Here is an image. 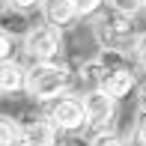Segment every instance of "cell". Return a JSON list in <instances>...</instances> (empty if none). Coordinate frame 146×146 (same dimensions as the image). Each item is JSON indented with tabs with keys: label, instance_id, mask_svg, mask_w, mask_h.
I'll use <instances>...</instances> for the list:
<instances>
[{
	"label": "cell",
	"instance_id": "1",
	"mask_svg": "<svg viewBox=\"0 0 146 146\" xmlns=\"http://www.w3.org/2000/svg\"><path fill=\"white\" fill-rule=\"evenodd\" d=\"M69 87H72V72H69L66 63L45 60V63H33L27 69V87H24V92L33 102L51 104L60 96H69Z\"/></svg>",
	"mask_w": 146,
	"mask_h": 146
},
{
	"label": "cell",
	"instance_id": "2",
	"mask_svg": "<svg viewBox=\"0 0 146 146\" xmlns=\"http://www.w3.org/2000/svg\"><path fill=\"white\" fill-rule=\"evenodd\" d=\"M98 39V48H122V51H134L137 33H134V15L119 12L110 6V12H102L98 21L92 24Z\"/></svg>",
	"mask_w": 146,
	"mask_h": 146
},
{
	"label": "cell",
	"instance_id": "3",
	"mask_svg": "<svg viewBox=\"0 0 146 146\" xmlns=\"http://www.w3.org/2000/svg\"><path fill=\"white\" fill-rule=\"evenodd\" d=\"M21 51L33 60V63L57 60L63 54V27H54V24H48V21L30 27V33L21 42Z\"/></svg>",
	"mask_w": 146,
	"mask_h": 146
},
{
	"label": "cell",
	"instance_id": "4",
	"mask_svg": "<svg viewBox=\"0 0 146 146\" xmlns=\"http://www.w3.org/2000/svg\"><path fill=\"white\" fill-rule=\"evenodd\" d=\"M48 119L57 125L60 131H66V134H75V131H84L90 125L87 119V108H84V102L78 96H60L57 102H51L48 108Z\"/></svg>",
	"mask_w": 146,
	"mask_h": 146
},
{
	"label": "cell",
	"instance_id": "5",
	"mask_svg": "<svg viewBox=\"0 0 146 146\" xmlns=\"http://www.w3.org/2000/svg\"><path fill=\"white\" fill-rule=\"evenodd\" d=\"M81 102H84V108H87L90 125L110 128V122H113V116H116V98L113 96H108L104 90H84Z\"/></svg>",
	"mask_w": 146,
	"mask_h": 146
},
{
	"label": "cell",
	"instance_id": "6",
	"mask_svg": "<svg viewBox=\"0 0 146 146\" xmlns=\"http://www.w3.org/2000/svg\"><path fill=\"white\" fill-rule=\"evenodd\" d=\"M57 134H60L57 125L48 116H39V119L24 122L21 137L15 140V146H57Z\"/></svg>",
	"mask_w": 146,
	"mask_h": 146
},
{
	"label": "cell",
	"instance_id": "7",
	"mask_svg": "<svg viewBox=\"0 0 146 146\" xmlns=\"http://www.w3.org/2000/svg\"><path fill=\"white\" fill-rule=\"evenodd\" d=\"M98 60L104 63L108 72H140V57L134 51H122V48H98Z\"/></svg>",
	"mask_w": 146,
	"mask_h": 146
},
{
	"label": "cell",
	"instance_id": "8",
	"mask_svg": "<svg viewBox=\"0 0 146 146\" xmlns=\"http://www.w3.org/2000/svg\"><path fill=\"white\" fill-rule=\"evenodd\" d=\"M24 87H27V69L15 63V57L0 60V92L12 96V92H21Z\"/></svg>",
	"mask_w": 146,
	"mask_h": 146
},
{
	"label": "cell",
	"instance_id": "9",
	"mask_svg": "<svg viewBox=\"0 0 146 146\" xmlns=\"http://www.w3.org/2000/svg\"><path fill=\"white\" fill-rule=\"evenodd\" d=\"M102 90L108 92V96H113L116 102H122V98H128L131 92L137 90V75L134 72H108Z\"/></svg>",
	"mask_w": 146,
	"mask_h": 146
},
{
	"label": "cell",
	"instance_id": "10",
	"mask_svg": "<svg viewBox=\"0 0 146 146\" xmlns=\"http://www.w3.org/2000/svg\"><path fill=\"white\" fill-rule=\"evenodd\" d=\"M42 15H45L48 24L66 30L78 18V12H75V3H72V0H42Z\"/></svg>",
	"mask_w": 146,
	"mask_h": 146
},
{
	"label": "cell",
	"instance_id": "11",
	"mask_svg": "<svg viewBox=\"0 0 146 146\" xmlns=\"http://www.w3.org/2000/svg\"><path fill=\"white\" fill-rule=\"evenodd\" d=\"M104 75H108V69H104V63L98 57L84 60V63L78 66V81L84 84V90H102Z\"/></svg>",
	"mask_w": 146,
	"mask_h": 146
},
{
	"label": "cell",
	"instance_id": "12",
	"mask_svg": "<svg viewBox=\"0 0 146 146\" xmlns=\"http://www.w3.org/2000/svg\"><path fill=\"white\" fill-rule=\"evenodd\" d=\"M0 27H3L6 33H12V36H21V39H24V36L30 33L27 12H24V9H12V6H9V9L0 15Z\"/></svg>",
	"mask_w": 146,
	"mask_h": 146
},
{
	"label": "cell",
	"instance_id": "13",
	"mask_svg": "<svg viewBox=\"0 0 146 146\" xmlns=\"http://www.w3.org/2000/svg\"><path fill=\"white\" fill-rule=\"evenodd\" d=\"M21 128L24 125L18 122L15 116L0 113V146H15V140L21 137Z\"/></svg>",
	"mask_w": 146,
	"mask_h": 146
},
{
	"label": "cell",
	"instance_id": "14",
	"mask_svg": "<svg viewBox=\"0 0 146 146\" xmlns=\"http://www.w3.org/2000/svg\"><path fill=\"white\" fill-rule=\"evenodd\" d=\"M87 146H128V143H125V137L116 134V131H110V128H98L96 134L90 137Z\"/></svg>",
	"mask_w": 146,
	"mask_h": 146
},
{
	"label": "cell",
	"instance_id": "15",
	"mask_svg": "<svg viewBox=\"0 0 146 146\" xmlns=\"http://www.w3.org/2000/svg\"><path fill=\"white\" fill-rule=\"evenodd\" d=\"M72 3H75L78 18H81V21H87V18L102 15V6H104V0H72Z\"/></svg>",
	"mask_w": 146,
	"mask_h": 146
},
{
	"label": "cell",
	"instance_id": "16",
	"mask_svg": "<svg viewBox=\"0 0 146 146\" xmlns=\"http://www.w3.org/2000/svg\"><path fill=\"white\" fill-rule=\"evenodd\" d=\"M12 51H15V36L0 27V60H12Z\"/></svg>",
	"mask_w": 146,
	"mask_h": 146
},
{
	"label": "cell",
	"instance_id": "17",
	"mask_svg": "<svg viewBox=\"0 0 146 146\" xmlns=\"http://www.w3.org/2000/svg\"><path fill=\"white\" fill-rule=\"evenodd\" d=\"M110 6L119 12H128V15H137L140 12V0H110Z\"/></svg>",
	"mask_w": 146,
	"mask_h": 146
},
{
	"label": "cell",
	"instance_id": "18",
	"mask_svg": "<svg viewBox=\"0 0 146 146\" xmlns=\"http://www.w3.org/2000/svg\"><path fill=\"white\" fill-rule=\"evenodd\" d=\"M134 140L146 146V110H140L137 113V122H134Z\"/></svg>",
	"mask_w": 146,
	"mask_h": 146
},
{
	"label": "cell",
	"instance_id": "19",
	"mask_svg": "<svg viewBox=\"0 0 146 146\" xmlns=\"http://www.w3.org/2000/svg\"><path fill=\"white\" fill-rule=\"evenodd\" d=\"M134 54L140 57V63H146V30L137 36V42H134Z\"/></svg>",
	"mask_w": 146,
	"mask_h": 146
},
{
	"label": "cell",
	"instance_id": "20",
	"mask_svg": "<svg viewBox=\"0 0 146 146\" xmlns=\"http://www.w3.org/2000/svg\"><path fill=\"white\" fill-rule=\"evenodd\" d=\"M12 3V9H24V12H30L33 6H42V0H9Z\"/></svg>",
	"mask_w": 146,
	"mask_h": 146
},
{
	"label": "cell",
	"instance_id": "21",
	"mask_svg": "<svg viewBox=\"0 0 146 146\" xmlns=\"http://www.w3.org/2000/svg\"><path fill=\"white\" fill-rule=\"evenodd\" d=\"M137 104H140V110H146V78L137 84Z\"/></svg>",
	"mask_w": 146,
	"mask_h": 146
},
{
	"label": "cell",
	"instance_id": "22",
	"mask_svg": "<svg viewBox=\"0 0 146 146\" xmlns=\"http://www.w3.org/2000/svg\"><path fill=\"white\" fill-rule=\"evenodd\" d=\"M9 6H12V3H9V0H0V15H3V12H6V9H9Z\"/></svg>",
	"mask_w": 146,
	"mask_h": 146
},
{
	"label": "cell",
	"instance_id": "23",
	"mask_svg": "<svg viewBox=\"0 0 146 146\" xmlns=\"http://www.w3.org/2000/svg\"><path fill=\"white\" fill-rule=\"evenodd\" d=\"M140 9H143V12H146V0H140Z\"/></svg>",
	"mask_w": 146,
	"mask_h": 146
}]
</instances>
